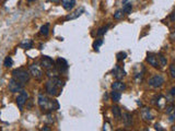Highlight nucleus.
I'll use <instances>...</instances> for the list:
<instances>
[{
  "mask_svg": "<svg viewBox=\"0 0 175 131\" xmlns=\"http://www.w3.org/2000/svg\"><path fill=\"white\" fill-rule=\"evenodd\" d=\"M63 87V82L61 80H59L58 77L57 78H51L45 84L46 92L51 96L60 95Z\"/></svg>",
  "mask_w": 175,
  "mask_h": 131,
  "instance_id": "nucleus-1",
  "label": "nucleus"
},
{
  "mask_svg": "<svg viewBox=\"0 0 175 131\" xmlns=\"http://www.w3.org/2000/svg\"><path fill=\"white\" fill-rule=\"evenodd\" d=\"M38 105L39 107L42 108V110H49V111H53V110H57L59 109V103H58L56 99H49L48 97H46L45 95L43 94H39L38 95Z\"/></svg>",
  "mask_w": 175,
  "mask_h": 131,
  "instance_id": "nucleus-2",
  "label": "nucleus"
},
{
  "mask_svg": "<svg viewBox=\"0 0 175 131\" xmlns=\"http://www.w3.org/2000/svg\"><path fill=\"white\" fill-rule=\"evenodd\" d=\"M12 75H13V79H15V80L19 81L22 84H25L30 81V75H29V72L26 70H24V69H21V68L15 69V70H13Z\"/></svg>",
  "mask_w": 175,
  "mask_h": 131,
  "instance_id": "nucleus-3",
  "label": "nucleus"
},
{
  "mask_svg": "<svg viewBox=\"0 0 175 131\" xmlns=\"http://www.w3.org/2000/svg\"><path fill=\"white\" fill-rule=\"evenodd\" d=\"M163 83H164V79L160 75H155L149 79V85L152 87H161Z\"/></svg>",
  "mask_w": 175,
  "mask_h": 131,
  "instance_id": "nucleus-4",
  "label": "nucleus"
},
{
  "mask_svg": "<svg viewBox=\"0 0 175 131\" xmlns=\"http://www.w3.org/2000/svg\"><path fill=\"white\" fill-rule=\"evenodd\" d=\"M27 98H29V94L25 91H22L18 95V97H17V105H18V107L20 110L23 109V106H24L25 103L27 102Z\"/></svg>",
  "mask_w": 175,
  "mask_h": 131,
  "instance_id": "nucleus-5",
  "label": "nucleus"
},
{
  "mask_svg": "<svg viewBox=\"0 0 175 131\" xmlns=\"http://www.w3.org/2000/svg\"><path fill=\"white\" fill-rule=\"evenodd\" d=\"M68 67L69 66H68V62L66 61V59H63L61 57L57 58V60H56V69L58 71L63 73V72H66L68 70Z\"/></svg>",
  "mask_w": 175,
  "mask_h": 131,
  "instance_id": "nucleus-6",
  "label": "nucleus"
},
{
  "mask_svg": "<svg viewBox=\"0 0 175 131\" xmlns=\"http://www.w3.org/2000/svg\"><path fill=\"white\" fill-rule=\"evenodd\" d=\"M41 66H42V67L45 69V70H49V69L54 68L55 62H54V60L51 59V57L43 56L42 59H41Z\"/></svg>",
  "mask_w": 175,
  "mask_h": 131,
  "instance_id": "nucleus-7",
  "label": "nucleus"
},
{
  "mask_svg": "<svg viewBox=\"0 0 175 131\" xmlns=\"http://www.w3.org/2000/svg\"><path fill=\"white\" fill-rule=\"evenodd\" d=\"M9 91L11 93H17V92H20L22 90V83H20L19 81H17L15 79H11L9 81Z\"/></svg>",
  "mask_w": 175,
  "mask_h": 131,
  "instance_id": "nucleus-8",
  "label": "nucleus"
},
{
  "mask_svg": "<svg viewBox=\"0 0 175 131\" xmlns=\"http://www.w3.org/2000/svg\"><path fill=\"white\" fill-rule=\"evenodd\" d=\"M30 72H31V75H33V77L35 78V79H37V80L42 79L43 72H42V70H41V68H39L38 66H36V65H31L30 66Z\"/></svg>",
  "mask_w": 175,
  "mask_h": 131,
  "instance_id": "nucleus-9",
  "label": "nucleus"
},
{
  "mask_svg": "<svg viewBox=\"0 0 175 131\" xmlns=\"http://www.w3.org/2000/svg\"><path fill=\"white\" fill-rule=\"evenodd\" d=\"M147 61L150 63V66H152L153 68H158L160 69V62H159V58L158 56L153 54H148L147 56Z\"/></svg>",
  "mask_w": 175,
  "mask_h": 131,
  "instance_id": "nucleus-10",
  "label": "nucleus"
},
{
  "mask_svg": "<svg viewBox=\"0 0 175 131\" xmlns=\"http://www.w3.org/2000/svg\"><path fill=\"white\" fill-rule=\"evenodd\" d=\"M166 114H167V118L169 121L173 122L175 121V105H170L169 107H166Z\"/></svg>",
  "mask_w": 175,
  "mask_h": 131,
  "instance_id": "nucleus-11",
  "label": "nucleus"
},
{
  "mask_svg": "<svg viewBox=\"0 0 175 131\" xmlns=\"http://www.w3.org/2000/svg\"><path fill=\"white\" fill-rule=\"evenodd\" d=\"M84 12V9L83 8H79L78 10H75V12H72V13H69V14L66 17V20L67 21H69V20H75V19L79 18L80 15L82 14Z\"/></svg>",
  "mask_w": 175,
  "mask_h": 131,
  "instance_id": "nucleus-12",
  "label": "nucleus"
},
{
  "mask_svg": "<svg viewBox=\"0 0 175 131\" xmlns=\"http://www.w3.org/2000/svg\"><path fill=\"white\" fill-rule=\"evenodd\" d=\"M141 117L143 118V120H146V121H151V120L153 119V116H152L150 109L147 107H143L141 109Z\"/></svg>",
  "mask_w": 175,
  "mask_h": 131,
  "instance_id": "nucleus-13",
  "label": "nucleus"
},
{
  "mask_svg": "<svg viewBox=\"0 0 175 131\" xmlns=\"http://www.w3.org/2000/svg\"><path fill=\"white\" fill-rule=\"evenodd\" d=\"M113 73H114L115 78H116L117 80H121V79L125 77V71L119 67V66H116V67L113 69Z\"/></svg>",
  "mask_w": 175,
  "mask_h": 131,
  "instance_id": "nucleus-14",
  "label": "nucleus"
},
{
  "mask_svg": "<svg viewBox=\"0 0 175 131\" xmlns=\"http://www.w3.org/2000/svg\"><path fill=\"white\" fill-rule=\"evenodd\" d=\"M61 6L63 7V9L66 10H72L73 7L75 6V0H61Z\"/></svg>",
  "mask_w": 175,
  "mask_h": 131,
  "instance_id": "nucleus-15",
  "label": "nucleus"
},
{
  "mask_svg": "<svg viewBox=\"0 0 175 131\" xmlns=\"http://www.w3.org/2000/svg\"><path fill=\"white\" fill-rule=\"evenodd\" d=\"M126 89V85H125V83H123V82H121V81H115L114 83L112 84V90H114V91H119V92H121V91H124V90Z\"/></svg>",
  "mask_w": 175,
  "mask_h": 131,
  "instance_id": "nucleus-16",
  "label": "nucleus"
},
{
  "mask_svg": "<svg viewBox=\"0 0 175 131\" xmlns=\"http://www.w3.org/2000/svg\"><path fill=\"white\" fill-rule=\"evenodd\" d=\"M123 121L126 127H129L133 123V116L129 113H124L123 114Z\"/></svg>",
  "mask_w": 175,
  "mask_h": 131,
  "instance_id": "nucleus-17",
  "label": "nucleus"
},
{
  "mask_svg": "<svg viewBox=\"0 0 175 131\" xmlns=\"http://www.w3.org/2000/svg\"><path fill=\"white\" fill-rule=\"evenodd\" d=\"M21 48L23 49H31V48L33 47V41L32 39H24V41H22L21 44H20Z\"/></svg>",
  "mask_w": 175,
  "mask_h": 131,
  "instance_id": "nucleus-18",
  "label": "nucleus"
},
{
  "mask_svg": "<svg viewBox=\"0 0 175 131\" xmlns=\"http://www.w3.org/2000/svg\"><path fill=\"white\" fill-rule=\"evenodd\" d=\"M123 3H124V7H123V11H124V13L129 14L130 12H131V10H133V5H131L129 1H127V0H124Z\"/></svg>",
  "mask_w": 175,
  "mask_h": 131,
  "instance_id": "nucleus-19",
  "label": "nucleus"
},
{
  "mask_svg": "<svg viewBox=\"0 0 175 131\" xmlns=\"http://www.w3.org/2000/svg\"><path fill=\"white\" fill-rule=\"evenodd\" d=\"M112 113L114 115V117H116L117 119H121V110L118 106H113L112 107Z\"/></svg>",
  "mask_w": 175,
  "mask_h": 131,
  "instance_id": "nucleus-20",
  "label": "nucleus"
},
{
  "mask_svg": "<svg viewBox=\"0 0 175 131\" xmlns=\"http://www.w3.org/2000/svg\"><path fill=\"white\" fill-rule=\"evenodd\" d=\"M111 97H112V99L114 102H119L121 101V94L119 91H114L113 90L112 94H111Z\"/></svg>",
  "mask_w": 175,
  "mask_h": 131,
  "instance_id": "nucleus-21",
  "label": "nucleus"
},
{
  "mask_svg": "<svg viewBox=\"0 0 175 131\" xmlns=\"http://www.w3.org/2000/svg\"><path fill=\"white\" fill-rule=\"evenodd\" d=\"M58 73H59V71H58L57 69L51 68V69H49V70H47V75H48L49 78H57Z\"/></svg>",
  "mask_w": 175,
  "mask_h": 131,
  "instance_id": "nucleus-22",
  "label": "nucleus"
},
{
  "mask_svg": "<svg viewBox=\"0 0 175 131\" xmlns=\"http://www.w3.org/2000/svg\"><path fill=\"white\" fill-rule=\"evenodd\" d=\"M41 34L42 35H44V36H47L48 35V33H49V24L47 23V24H44L42 27H41Z\"/></svg>",
  "mask_w": 175,
  "mask_h": 131,
  "instance_id": "nucleus-23",
  "label": "nucleus"
},
{
  "mask_svg": "<svg viewBox=\"0 0 175 131\" xmlns=\"http://www.w3.org/2000/svg\"><path fill=\"white\" fill-rule=\"evenodd\" d=\"M102 44H103V39L102 38H99V39H97L95 42L93 43V48H94V50H97V51H99V48L102 46Z\"/></svg>",
  "mask_w": 175,
  "mask_h": 131,
  "instance_id": "nucleus-24",
  "label": "nucleus"
},
{
  "mask_svg": "<svg viewBox=\"0 0 175 131\" xmlns=\"http://www.w3.org/2000/svg\"><path fill=\"white\" fill-rule=\"evenodd\" d=\"M13 65V60L11 57H7L6 59H5V62H3V66L6 67V68H10V67H12Z\"/></svg>",
  "mask_w": 175,
  "mask_h": 131,
  "instance_id": "nucleus-25",
  "label": "nucleus"
},
{
  "mask_svg": "<svg viewBox=\"0 0 175 131\" xmlns=\"http://www.w3.org/2000/svg\"><path fill=\"white\" fill-rule=\"evenodd\" d=\"M124 17V11L123 10H117V11L114 13V19L115 20H121Z\"/></svg>",
  "mask_w": 175,
  "mask_h": 131,
  "instance_id": "nucleus-26",
  "label": "nucleus"
},
{
  "mask_svg": "<svg viewBox=\"0 0 175 131\" xmlns=\"http://www.w3.org/2000/svg\"><path fill=\"white\" fill-rule=\"evenodd\" d=\"M116 57H117V60H125L126 59V57H127V54L125 53V51H119L117 55H116Z\"/></svg>",
  "mask_w": 175,
  "mask_h": 131,
  "instance_id": "nucleus-27",
  "label": "nucleus"
},
{
  "mask_svg": "<svg viewBox=\"0 0 175 131\" xmlns=\"http://www.w3.org/2000/svg\"><path fill=\"white\" fill-rule=\"evenodd\" d=\"M107 29H109V26H103V27H101V29H99V31L97 32V36L104 35L106 33V31H107Z\"/></svg>",
  "mask_w": 175,
  "mask_h": 131,
  "instance_id": "nucleus-28",
  "label": "nucleus"
},
{
  "mask_svg": "<svg viewBox=\"0 0 175 131\" xmlns=\"http://www.w3.org/2000/svg\"><path fill=\"white\" fill-rule=\"evenodd\" d=\"M158 58H159V60L161 61V66H166V63H167V60L165 59V57L163 56L162 54L158 55Z\"/></svg>",
  "mask_w": 175,
  "mask_h": 131,
  "instance_id": "nucleus-29",
  "label": "nucleus"
},
{
  "mask_svg": "<svg viewBox=\"0 0 175 131\" xmlns=\"http://www.w3.org/2000/svg\"><path fill=\"white\" fill-rule=\"evenodd\" d=\"M159 101H158V105H159V107H161L162 108L163 106H164V103H165V99H164V97L163 96H161V95H159Z\"/></svg>",
  "mask_w": 175,
  "mask_h": 131,
  "instance_id": "nucleus-30",
  "label": "nucleus"
},
{
  "mask_svg": "<svg viewBox=\"0 0 175 131\" xmlns=\"http://www.w3.org/2000/svg\"><path fill=\"white\" fill-rule=\"evenodd\" d=\"M170 72H171V75H172L173 79H175V65H171V67H170Z\"/></svg>",
  "mask_w": 175,
  "mask_h": 131,
  "instance_id": "nucleus-31",
  "label": "nucleus"
},
{
  "mask_svg": "<svg viewBox=\"0 0 175 131\" xmlns=\"http://www.w3.org/2000/svg\"><path fill=\"white\" fill-rule=\"evenodd\" d=\"M154 128H155V130H159V131H163V130H164V129L161 127L160 123H155V125H154Z\"/></svg>",
  "mask_w": 175,
  "mask_h": 131,
  "instance_id": "nucleus-32",
  "label": "nucleus"
},
{
  "mask_svg": "<svg viewBox=\"0 0 175 131\" xmlns=\"http://www.w3.org/2000/svg\"><path fill=\"white\" fill-rule=\"evenodd\" d=\"M170 19H171V21L172 22H175V10L171 13V17H170Z\"/></svg>",
  "mask_w": 175,
  "mask_h": 131,
  "instance_id": "nucleus-33",
  "label": "nucleus"
},
{
  "mask_svg": "<svg viewBox=\"0 0 175 131\" xmlns=\"http://www.w3.org/2000/svg\"><path fill=\"white\" fill-rule=\"evenodd\" d=\"M170 37H171V39H172L173 42H175V30H174V32L171 34V36H170Z\"/></svg>",
  "mask_w": 175,
  "mask_h": 131,
  "instance_id": "nucleus-34",
  "label": "nucleus"
},
{
  "mask_svg": "<svg viewBox=\"0 0 175 131\" xmlns=\"http://www.w3.org/2000/svg\"><path fill=\"white\" fill-rule=\"evenodd\" d=\"M51 129L48 128V127H43L42 128V131H49Z\"/></svg>",
  "mask_w": 175,
  "mask_h": 131,
  "instance_id": "nucleus-35",
  "label": "nucleus"
},
{
  "mask_svg": "<svg viewBox=\"0 0 175 131\" xmlns=\"http://www.w3.org/2000/svg\"><path fill=\"white\" fill-rule=\"evenodd\" d=\"M171 93H172V95H173V96H175V87H173L172 90H171Z\"/></svg>",
  "mask_w": 175,
  "mask_h": 131,
  "instance_id": "nucleus-36",
  "label": "nucleus"
},
{
  "mask_svg": "<svg viewBox=\"0 0 175 131\" xmlns=\"http://www.w3.org/2000/svg\"><path fill=\"white\" fill-rule=\"evenodd\" d=\"M172 130H175V126H174V127H173V128H172Z\"/></svg>",
  "mask_w": 175,
  "mask_h": 131,
  "instance_id": "nucleus-37",
  "label": "nucleus"
},
{
  "mask_svg": "<svg viewBox=\"0 0 175 131\" xmlns=\"http://www.w3.org/2000/svg\"><path fill=\"white\" fill-rule=\"evenodd\" d=\"M27 1H34V0H27Z\"/></svg>",
  "mask_w": 175,
  "mask_h": 131,
  "instance_id": "nucleus-38",
  "label": "nucleus"
}]
</instances>
